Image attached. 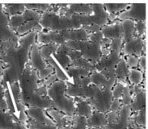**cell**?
<instances>
[{
	"mask_svg": "<svg viewBox=\"0 0 148 129\" xmlns=\"http://www.w3.org/2000/svg\"><path fill=\"white\" fill-rule=\"evenodd\" d=\"M77 101V111L80 115H87L91 111V107L88 100H85L84 98H75Z\"/></svg>",
	"mask_w": 148,
	"mask_h": 129,
	"instance_id": "30",
	"label": "cell"
},
{
	"mask_svg": "<svg viewBox=\"0 0 148 129\" xmlns=\"http://www.w3.org/2000/svg\"><path fill=\"white\" fill-rule=\"evenodd\" d=\"M5 87L0 84V110H3L7 107V103L5 99Z\"/></svg>",
	"mask_w": 148,
	"mask_h": 129,
	"instance_id": "45",
	"label": "cell"
},
{
	"mask_svg": "<svg viewBox=\"0 0 148 129\" xmlns=\"http://www.w3.org/2000/svg\"><path fill=\"white\" fill-rule=\"evenodd\" d=\"M125 86H126V85L116 82V84L114 85L112 88V99H120L122 95L123 90H124Z\"/></svg>",
	"mask_w": 148,
	"mask_h": 129,
	"instance_id": "34",
	"label": "cell"
},
{
	"mask_svg": "<svg viewBox=\"0 0 148 129\" xmlns=\"http://www.w3.org/2000/svg\"><path fill=\"white\" fill-rule=\"evenodd\" d=\"M138 66L141 72H147V55H142L138 57Z\"/></svg>",
	"mask_w": 148,
	"mask_h": 129,
	"instance_id": "43",
	"label": "cell"
},
{
	"mask_svg": "<svg viewBox=\"0 0 148 129\" xmlns=\"http://www.w3.org/2000/svg\"><path fill=\"white\" fill-rule=\"evenodd\" d=\"M65 71L68 75V77L72 78V80L89 76L92 72L91 70H88L86 69L79 68V67H75V66H70L68 68L66 69Z\"/></svg>",
	"mask_w": 148,
	"mask_h": 129,
	"instance_id": "23",
	"label": "cell"
},
{
	"mask_svg": "<svg viewBox=\"0 0 148 129\" xmlns=\"http://www.w3.org/2000/svg\"><path fill=\"white\" fill-rule=\"evenodd\" d=\"M42 29L43 28H41L40 23H39V20H29L28 22H26L25 24H22L20 27L16 29L15 32L17 35L24 36L29 32H36L38 33V32H42Z\"/></svg>",
	"mask_w": 148,
	"mask_h": 129,
	"instance_id": "21",
	"label": "cell"
},
{
	"mask_svg": "<svg viewBox=\"0 0 148 129\" xmlns=\"http://www.w3.org/2000/svg\"><path fill=\"white\" fill-rule=\"evenodd\" d=\"M37 32H32L19 38V44L12 41L3 42L0 47V60L3 65L0 84L5 88L8 85L18 81L29 62V53L36 43Z\"/></svg>",
	"mask_w": 148,
	"mask_h": 129,
	"instance_id": "1",
	"label": "cell"
},
{
	"mask_svg": "<svg viewBox=\"0 0 148 129\" xmlns=\"http://www.w3.org/2000/svg\"><path fill=\"white\" fill-rule=\"evenodd\" d=\"M26 10L24 4H4V12L8 17L20 15Z\"/></svg>",
	"mask_w": 148,
	"mask_h": 129,
	"instance_id": "25",
	"label": "cell"
},
{
	"mask_svg": "<svg viewBox=\"0 0 148 129\" xmlns=\"http://www.w3.org/2000/svg\"><path fill=\"white\" fill-rule=\"evenodd\" d=\"M57 80H58V78H57L56 74L53 73L51 74L50 76L48 77L46 79H45V80L42 81H38V86H46V87H49V86H51L53 82H55Z\"/></svg>",
	"mask_w": 148,
	"mask_h": 129,
	"instance_id": "41",
	"label": "cell"
},
{
	"mask_svg": "<svg viewBox=\"0 0 148 129\" xmlns=\"http://www.w3.org/2000/svg\"><path fill=\"white\" fill-rule=\"evenodd\" d=\"M147 21L136 22L134 24V35L138 37H143L147 35Z\"/></svg>",
	"mask_w": 148,
	"mask_h": 129,
	"instance_id": "33",
	"label": "cell"
},
{
	"mask_svg": "<svg viewBox=\"0 0 148 129\" xmlns=\"http://www.w3.org/2000/svg\"><path fill=\"white\" fill-rule=\"evenodd\" d=\"M36 43L39 45H44V44H55L57 45L65 44L66 41L62 36L59 32H40L37 33L36 35Z\"/></svg>",
	"mask_w": 148,
	"mask_h": 129,
	"instance_id": "13",
	"label": "cell"
},
{
	"mask_svg": "<svg viewBox=\"0 0 148 129\" xmlns=\"http://www.w3.org/2000/svg\"><path fill=\"white\" fill-rule=\"evenodd\" d=\"M92 10L91 4H68L67 9L63 16H70L73 15H92Z\"/></svg>",
	"mask_w": 148,
	"mask_h": 129,
	"instance_id": "18",
	"label": "cell"
},
{
	"mask_svg": "<svg viewBox=\"0 0 148 129\" xmlns=\"http://www.w3.org/2000/svg\"><path fill=\"white\" fill-rule=\"evenodd\" d=\"M67 50H68V48L65 44H61V45H58L57 51L53 55V57L56 60L58 65L61 68L62 67L64 69V70L72 65V61L67 55Z\"/></svg>",
	"mask_w": 148,
	"mask_h": 129,
	"instance_id": "16",
	"label": "cell"
},
{
	"mask_svg": "<svg viewBox=\"0 0 148 129\" xmlns=\"http://www.w3.org/2000/svg\"><path fill=\"white\" fill-rule=\"evenodd\" d=\"M38 81L37 71L28 64L18 80L23 103L41 109L52 107L53 104L48 96L41 97L36 94Z\"/></svg>",
	"mask_w": 148,
	"mask_h": 129,
	"instance_id": "3",
	"label": "cell"
},
{
	"mask_svg": "<svg viewBox=\"0 0 148 129\" xmlns=\"http://www.w3.org/2000/svg\"><path fill=\"white\" fill-rule=\"evenodd\" d=\"M146 115H147V109H143V110L141 111L140 116L138 115V117L137 118V123H138V124H145V123H146V121H147Z\"/></svg>",
	"mask_w": 148,
	"mask_h": 129,
	"instance_id": "47",
	"label": "cell"
},
{
	"mask_svg": "<svg viewBox=\"0 0 148 129\" xmlns=\"http://www.w3.org/2000/svg\"><path fill=\"white\" fill-rule=\"evenodd\" d=\"M89 76L81 77V78H78V79H73L72 83L74 85L77 86H79V87L88 86L89 85H91V80H90V77Z\"/></svg>",
	"mask_w": 148,
	"mask_h": 129,
	"instance_id": "40",
	"label": "cell"
},
{
	"mask_svg": "<svg viewBox=\"0 0 148 129\" xmlns=\"http://www.w3.org/2000/svg\"><path fill=\"white\" fill-rule=\"evenodd\" d=\"M4 14H5V12H4V5L0 4V18L3 16Z\"/></svg>",
	"mask_w": 148,
	"mask_h": 129,
	"instance_id": "51",
	"label": "cell"
},
{
	"mask_svg": "<svg viewBox=\"0 0 148 129\" xmlns=\"http://www.w3.org/2000/svg\"><path fill=\"white\" fill-rule=\"evenodd\" d=\"M93 14L88 15H73L60 16L52 12L41 13L39 20L41 28L52 32H62L66 30H75L90 24H97L103 27L108 23V13L103 4H91Z\"/></svg>",
	"mask_w": 148,
	"mask_h": 129,
	"instance_id": "2",
	"label": "cell"
},
{
	"mask_svg": "<svg viewBox=\"0 0 148 129\" xmlns=\"http://www.w3.org/2000/svg\"><path fill=\"white\" fill-rule=\"evenodd\" d=\"M101 28L102 27H100V26L97 25V24H90V25L84 26L82 28H84V30L90 35V34H92V33H95V32H100Z\"/></svg>",
	"mask_w": 148,
	"mask_h": 129,
	"instance_id": "44",
	"label": "cell"
},
{
	"mask_svg": "<svg viewBox=\"0 0 148 129\" xmlns=\"http://www.w3.org/2000/svg\"><path fill=\"white\" fill-rule=\"evenodd\" d=\"M117 20L124 21L133 20L134 22H146L147 20V3H134L123 12L117 14Z\"/></svg>",
	"mask_w": 148,
	"mask_h": 129,
	"instance_id": "6",
	"label": "cell"
},
{
	"mask_svg": "<svg viewBox=\"0 0 148 129\" xmlns=\"http://www.w3.org/2000/svg\"><path fill=\"white\" fill-rule=\"evenodd\" d=\"M122 45H123V41L122 40H112L109 44L108 49L109 51H115V52H121L122 49Z\"/></svg>",
	"mask_w": 148,
	"mask_h": 129,
	"instance_id": "38",
	"label": "cell"
},
{
	"mask_svg": "<svg viewBox=\"0 0 148 129\" xmlns=\"http://www.w3.org/2000/svg\"><path fill=\"white\" fill-rule=\"evenodd\" d=\"M47 92H48V87L46 86H38L36 90V94L41 97L47 96Z\"/></svg>",
	"mask_w": 148,
	"mask_h": 129,
	"instance_id": "48",
	"label": "cell"
},
{
	"mask_svg": "<svg viewBox=\"0 0 148 129\" xmlns=\"http://www.w3.org/2000/svg\"><path fill=\"white\" fill-rule=\"evenodd\" d=\"M104 36L102 35V33L100 32H95V33H92L89 35V39L88 40H90L91 42L93 43H96V44H100L101 43V41L103 40Z\"/></svg>",
	"mask_w": 148,
	"mask_h": 129,
	"instance_id": "42",
	"label": "cell"
},
{
	"mask_svg": "<svg viewBox=\"0 0 148 129\" xmlns=\"http://www.w3.org/2000/svg\"><path fill=\"white\" fill-rule=\"evenodd\" d=\"M3 70V63H2V62H1V60H0V81H1V79H2Z\"/></svg>",
	"mask_w": 148,
	"mask_h": 129,
	"instance_id": "52",
	"label": "cell"
},
{
	"mask_svg": "<svg viewBox=\"0 0 148 129\" xmlns=\"http://www.w3.org/2000/svg\"><path fill=\"white\" fill-rule=\"evenodd\" d=\"M58 47V45L55 44L39 45V52H40L42 58L47 61L51 58V56L53 55V53L56 52Z\"/></svg>",
	"mask_w": 148,
	"mask_h": 129,
	"instance_id": "26",
	"label": "cell"
},
{
	"mask_svg": "<svg viewBox=\"0 0 148 129\" xmlns=\"http://www.w3.org/2000/svg\"><path fill=\"white\" fill-rule=\"evenodd\" d=\"M19 36L9 27V17L5 13L0 18V42L12 41L13 43L19 44Z\"/></svg>",
	"mask_w": 148,
	"mask_h": 129,
	"instance_id": "12",
	"label": "cell"
},
{
	"mask_svg": "<svg viewBox=\"0 0 148 129\" xmlns=\"http://www.w3.org/2000/svg\"><path fill=\"white\" fill-rule=\"evenodd\" d=\"M114 70H115V77H116V82L124 85H129L128 82L126 81V77L128 76L130 69L127 67L125 59L121 58L119 62L114 68Z\"/></svg>",
	"mask_w": 148,
	"mask_h": 129,
	"instance_id": "20",
	"label": "cell"
},
{
	"mask_svg": "<svg viewBox=\"0 0 148 129\" xmlns=\"http://www.w3.org/2000/svg\"><path fill=\"white\" fill-rule=\"evenodd\" d=\"M100 73L102 74V75H104L107 79L116 78V77H115V70H114V69H104V70L100 71Z\"/></svg>",
	"mask_w": 148,
	"mask_h": 129,
	"instance_id": "46",
	"label": "cell"
},
{
	"mask_svg": "<svg viewBox=\"0 0 148 129\" xmlns=\"http://www.w3.org/2000/svg\"><path fill=\"white\" fill-rule=\"evenodd\" d=\"M54 73L53 69L49 65L46 68L43 69H40L39 71H37V75H38V79L39 81H42L46 79L48 77H49L51 74H53Z\"/></svg>",
	"mask_w": 148,
	"mask_h": 129,
	"instance_id": "36",
	"label": "cell"
},
{
	"mask_svg": "<svg viewBox=\"0 0 148 129\" xmlns=\"http://www.w3.org/2000/svg\"><path fill=\"white\" fill-rule=\"evenodd\" d=\"M130 85H126V86H125L124 90H123L122 95H121L122 102H123V103H124L125 106H128V105H130L132 103L133 95L132 94H131V91H130Z\"/></svg>",
	"mask_w": 148,
	"mask_h": 129,
	"instance_id": "35",
	"label": "cell"
},
{
	"mask_svg": "<svg viewBox=\"0 0 148 129\" xmlns=\"http://www.w3.org/2000/svg\"><path fill=\"white\" fill-rule=\"evenodd\" d=\"M147 44V36L146 37H138L134 36L132 40H130L122 45L121 51L124 52L125 55H134L139 57L143 54V45Z\"/></svg>",
	"mask_w": 148,
	"mask_h": 129,
	"instance_id": "10",
	"label": "cell"
},
{
	"mask_svg": "<svg viewBox=\"0 0 148 129\" xmlns=\"http://www.w3.org/2000/svg\"><path fill=\"white\" fill-rule=\"evenodd\" d=\"M147 106V90H143L134 95L132 99V108L134 111H142Z\"/></svg>",
	"mask_w": 148,
	"mask_h": 129,
	"instance_id": "24",
	"label": "cell"
},
{
	"mask_svg": "<svg viewBox=\"0 0 148 129\" xmlns=\"http://www.w3.org/2000/svg\"><path fill=\"white\" fill-rule=\"evenodd\" d=\"M134 24L135 22L133 20H125L121 21V29H122V41L123 44L132 40L134 37Z\"/></svg>",
	"mask_w": 148,
	"mask_h": 129,
	"instance_id": "22",
	"label": "cell"
},
{
	"mask_svg": "<svg viewBox=\"0 0 148 129\" xmlns=\"http://www.w3.org/2000/svg\"><path fill=\"white\" fill-rule=\"evenodd\" d=\"M31 127L32 128L34 129H53L52 128H49V127H45L42 126L38 123H35V122H31Z\"/></svg>",
	"mask_w": 148,
	"mask_h": 129,
	"instance_id": "50",
	"label": "cell"
},
{
	"mask_svg": "<svg viewBox=\"0 0 148 129\" xmlns=\"http://www.w3.org/2000/svg\"><path fill=\"white\" fill-rule=\"evenodd\" d=\"M105 118L104 115L101 113H96L92 115V119L90 120L91 124L93 126H100V125L105 124Z\"/></svg>",
	"mask_w": 148,
	"mask_h": 129,
	"instance_id": "37",
	"label": "cell"
},
{
	"mask_svg": "<svg viewBox=\"0 0 148 129\" xmlns=\"http://www.w3.org/2000/svg\"><path fill=\"white\" fill-rule=\"evenodd\" d=\"M100 32L104 38L108 40H119L122 39V29L121 22H114L109 25H104L100 29Z\"/></svg>",
	"mask_w": 148,
	"mask_h": 129,
	"instance_id": "15",
	"label": "cell"
},
{
	"mask_svg": "<svg viewBox=\"0 0 148 129\" xmlns=\"http://www.w3.org/2000/svg\"><path fill=\"white\" fill-rule=\"evenodd\" d=\"M47 96L53 106L66 113H72L75 109V101L66 95V81L57 80L48 87Z\"/></svg>",
	"mask_w": 148,
	"mask_h": 129,
	"instance_id": "4",
	"label": "cell"
},
{
	"mask_svg": "<svg viewBox=\"0 0 148 129\" xmlns=\"http://www.w3.org/2000/svg\"><path fill=\"white\" fill-rule=\"evenodd\" d=\"M28 64L33 69L39 71L40 69L46 68L49 64L46 60H45L39 52V45L35 43L32 46L30 53H29V62Z\"/></svg>",
	"mask_w": 148,
	"mask_h": 129,
	"instance_id": "14",
	"label": "cell"
},
{
	"mask_svg": "<svg viewBox=\"0 0 148 129\" xmlns=\"http://www.w3.org/2000/svg\"><path fill=\"white\" fill-rule=\"evenodd\" d=\"M89 77L91 80V84L100 88H104L105 86H109L112 88V86L116 84V78L107 79L104 75H102L100 72L97 71H92Z\"/></svg>",
	"mask_w": 148,
	"mask_h": 129,
	"instance_id": "19",
	"label": "cell"
},
{
	"mask_svg": "<svg viewBox=\"0 0 148 129\" xmlns=\"http://www.w3.org/2000/svg\"><path fill=\"white\" fill-rule=\"evenodd\" d=\"M121 58V52L115 51H109L108 54L101 55L100 60L95 64V71L100 72L107 69H114Z\"/></svg>",
	"mask_w": 148,
	"mask_h": 129,
	"instance_id": "11",
	"label": "cell"
},
{
	"mask_svg": "<svg viewBox=\"0 0 148 129\" xmlns=\"http://www.w3.org/2000/svg\"><path fill=\"white\" fill-rule=\"evenodd\" d=\"M127 77L131 86L141 85L143 81V73L139 69H131L130 70Z\"/></svg>",
	"mask_w": 148,
	"mask_h": 129,
	"instance_id": "27",
	"label": "cell"
},
{
	"mask_svg": "<svg viewBox=\"0 0 148 129\" xmlns=\"http://www.w3.org/2000/svg\"><path fill=\"white\" fill-rule=\"evenodd\" d=\"M51 4L48 3H25V8L28 10L36 11L38 12H48L49 9L50 7Z\"/></svg>",
	"mask_w": 148,
	"mask_h": 129,
	"instance_id": "32",
	"label": "cell"
},
{
	"mask_svg": "<svg viewBox=\"0 0 148 129\" xmlns=\"http://www.w3.org/2000/svg\"><path fill=\"white\" fill-rule=\"evenodd\" d=\"M101 89L102 88L92 84L85 87H79L73 83L66 81V95L71 98L90 99L95 96Z\"/></svg>",
	"mask_w": 148,
	"mask_h": 129,
	"instance_id": "7",
	"label": "cell"
},
{
	"mask_svg": "<svg viewBox=\"0 0 148 129\" xmlns=\"http://www.w3.org/2000/svg\"><path fill=\"white\" fill-rule=\"evenodd\" d=\"M40 16H41L40 12L26 9L24 13L9 18V27L12 31L16 32L17 28L29 20H40Z\"/></svg>",
	"mask_w": 148,
	"mask_h": 129,
	"instance_id": "9",
	"label": "cell"
},
{
	"mask_svg": "<svg viewBox=\"0 0 148 129\" xmlns=\"http://www.w3.org/2000/svg\"><path fill=\"white\" fill-rule=\"evenodd\" d=\"M120 107V101L119 99H112L111 105H110V108L112 111H116Z\"/></svg>",
	"mask_w": 148,
	"mask_h": 129,
	"instance_id": "49",
	"label": "cell"
},
{
	"mask_svg": "<svg viewBox=\"0 0 148 129\" xmlns=\"http://www.w3.org/2000/svg\"><path fill=\"white\" fill-rule=\"evenodd\" d=\"M108 14H117L128 7V3H106L103 4Z\"/></svg>",
	"mask_w": 148,
	"mask_h": 129,
	"instance_id": "29",
	"label": "cell"
},
{
	"mask_svg": "<svg viewBox=\"0 0 148 129\" xmlns=\"http://www.w3.org/2000/svg\"><path fill=\"white\" fill-rule=\"evenodd\" d=\"M28 114L33 117L34 119H36V120L42 122L44 124H50L51 121L49 120V119L42 112V109L36 107H32L30 109H28Z\"/></svg>",
	"mask_w": 148,
	"mask_h": 129,
	"instance_id": "28",
	"label": "cell"
},
{
	"mask_svg": "<svg viewBox=\"0 0 148 129\" xmlns=\"http://www.w3.org/2000/svg\"><path fill=\"white\" fill-rule=\"evenodd\" d=\"M65 45L67 48L79 51L84 59L94 65L100 60L101 56V48L100 44L91 42L90 40L81 41H66Z\"/></svg>",
	"mask_w": 148,
	"mask_h": 129,
	"instance_id": "5",
	"label": "cell"
},
{
	"mask_svg": "<svg viewBox=\"0 0 148 129\" xmlns=\"http://www.w3.org/2000/svg\"><path fill=\"white\" fill-rule=\"evenodd\" d=\"M65 41H81V40H88L89 34L84 28H79L75 30H66L59 32Z\"/></svg>",
	"mask_w": 148,
	"mask_h": 129,
	"instance_id": "17",
	"label": "cell"
},
{
	"mask_svg": "<svg viewBox=\"0 0 148 129\" xmlns=\"http://www.w3.org/2000/svg\"><path fill=\"white\" fill-rule=\"evenodd\" d=\"M112 100V87L109 86L102 88L92 98L88 99V103H91L101 111H106L110 108Z\"/></svg>",
	"mask_w": 148,
	"mask_h": 129,
	"instance_id": "8",
	"label": "cell"
},
{
	"mask_svg": "<svg viewBox=\"0 0 148 129\" xmlns=\"http://www.w3.org/2000/svg\"><path fill=\"white\" fill-rule=\"evenodd\" d=\"M125 64L129 69L136 68L138 66V57L134 55H129L126 57V60H125Z\"/></svg>",
	"mask_w": 148,
	"mask_h": 129,
	"instance_id": "39",
	"label": "cell"
},
{
	"mask_svg": "<svg viewBox=\"0 0 148 129\" xmlns=\"http://www.w3.org/2000/svg\"><path fill=\"white\" fill-rule=\"evenodd\" d=\"M71 66H75V67H79V68L86 69L91 71H95V65L92 64L91 62H89L88 60L84 59V57H80L77 60L72 61V65Z\"/></svg>",
	"mask_w": 148,
	"mask_h": 129,
	"instance_id": "31",
	"label": "cell"
}]
</instances>
